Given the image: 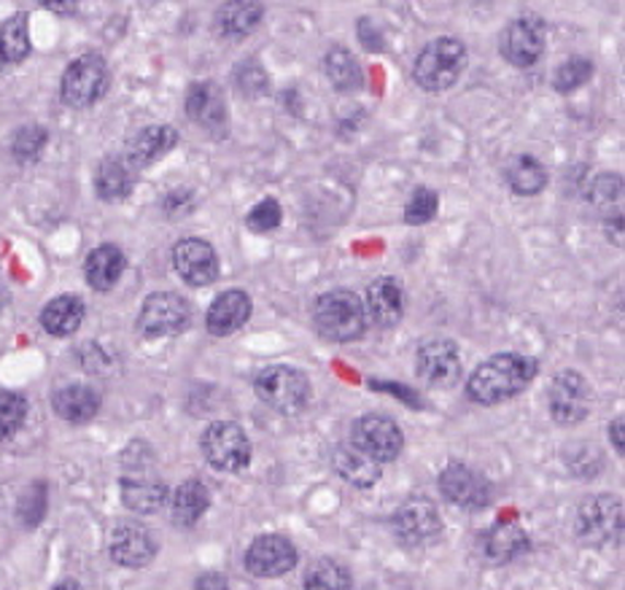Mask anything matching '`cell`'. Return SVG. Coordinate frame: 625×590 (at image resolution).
Wrapping results in <instances>:
<instances>
[{"instance_id":"obj_1","label":"cell","mask_w":625,"mask_h":590,"mask_svg":"<svg viewBox=\"0 0 625 590\" xmlns=\"http://www.w3.org/2000/svg\"><path fill=\"white\" fill-rule=\"evenodd\" d=\"M540 373L536 358L523 354H499L480 364L467 380V393L477 404H502L518 397Z\"/></svg>"},{"instance_id":"obj_2","label":"cell","mask_w":625,"mask_h":590,"mask_svg":"<svg viewBox=\"0 0 625 590\" xmlns=\"http://www.w3.org/2000/svg\"><path fill=\"white\" fill-rule=\"evenodd\" d=\"M312 323L318 334L332 343H353L364 334L367 316H364V303L356 292L349 288H332L321 294L312 305Z\"/></svg>"},{"instance_id":"obj_3","label":"cell","mask_w":625,"mask_h":590,"mask_svg":"<svg viewBox=\"0 0 625 590\" xmlns=\"http://www.w3.org/2000/svg\"><path fill=\"white\" fill-rule=\"evenodd\" d=\"M467 60V46L459 38H434L415 57L413 76L426 92H445L461 79Z\"/></svg>"},{"instance_id":"obj_4","label":"cell","mask_w":625,"mask_h":590,"mask_svg":"<svg viewBox=\"0 0 625 590\" xmlns=\"http://www.w3.org/2000/svg\"><path fill=\"white\" fill-rule=\"evenodd\" d=\"M253 391L268 408L283 415L303 413L310 402V380L303 369L288 367V364H270L253 380Z\"/></svg>"},{"instance_id":"obj_5","label":"cell","mask_w":625,"mask_h":590,"mask_svg":"<svg viewBox=\"0 0 625 590\" xmlns=\"http://www.w3.org/2000/svg\"><path fill=\"white\" fill-rule=\"evenodd\" d=\"M575 526L582 545H612L623 534V502L612 494L590 496L577 510Z\"/></svg>"},{"instance_id":"obj_6","label":"cell","mask_w":625,"mask_h":590,"mask_svg":"<svg viewBox=\"0 0 625 590\" xmlns=\"http://www.w3.org/2000/svg\"><path fill=\"white\" fill-rule=\"evenodd\" d=\"M108 66L101 55H81L62 73V101L71 108H90L106 95Z\"/></svg>"},{"instance_id":"obj_7","label":"cell","mask_w":625,"mask_h":590,"mask_svg":"<svg viewBox=\"0 0 625 590\" xmlns=\"http://www.w3.org/2000/svg\"><path fill=\"white\" fill-rule=\"evenodd\" d=\"M202 453L219 472H240L251 461V442L233 421H216L202 434Z\"/></svg>"},{"instance_id":"obj_8","label":"cell","mask_w":625,"mask_h":590,"mask_svg":"<svg viewBox=\"0 0 625 590\" xmlns=\"http://www.w3.org/2000/svg\"><path fill=\"white\" fill-rule=\"evenodd\" d=\"M590 404H593V391L580 373L564 369V373L555 375L547 393V408L555 424L577 426L588 418Z\"/></svg>"},{"instance_id":"obj_9","label":"cell","mask_w":625,"mask_h":590,"mask_svg":"<svg viewBox=\"0 0 625 590\" xmlns=\"http://www.w3.org/2000/svg\"><path fill=\"white\" fill-rule=\"evenodd\" d=\"M351 448L364 453L367 459L386 464L393 461L404 448V434L397 421L386 415H364L351 429Z\"/></svg>"},{"instance_id":"obj_10","label":"cell","mask_w":625,"mask_h":590,"mask_svg":"<svg viewBox=\"0 0 625 590\" xmlns=\"http://www.w3.org/2000/svg\"><path fill=\"white\" fill-rule=\"evenodd\" d=\"M192 321V308L181 294L173 292H156L146 297L141 316H138V327L146 338H173L181 334Z\"/></svg>"},{"instance_id":"obj_11","label":"cell","mask_w":625,"mask_h":590,"mask_svg":"<svg viewBox=\"0 0 625 590\" xmlns=\"http://www.w3.org/2000/svg\"><path fill=\"white\" fill-rule=\"evenodd\" d=\"M547 27L540 16L523 14L502 33V57L515 68H531L545 55Z\"/></svg>"},{"instance_id":"obj_12","label":"cell","mask_w":625,"mask_h":590,"mask_svg":"<svg viewBox=\"0 0 625 590\" xmlns=\"http://www.w3.org/2000/svg\"><path fill=\"white\" fill-rule=\"evenodd\" d=\"M125 477H121V499L138 515H152L162 510L167 502V485L156 477L152 461L143 464L141 459H125Z\"/></svg>"},{"instance_id":"obj_13","label":"cell","mask_w":625,"mask_h":590,"mask_svg":"<svg viewBox=\"0 0 625 590\" xmlns=\"http://www.w3.org/2000/svg\"><path fill=\"white\" fill-rule=\"evenodd\" d=\"M415 369H418V375L429 386L450 389V386L459 384L461 369H464L461 367L459 345L445 338L426 340L418 349V356H415Z\"/></svg>"},{"instance_id":"obj_14","label":"cell","mask_w":625,"mask_h":590,"mask_svg":"<svg viewBox=\"0 0 625 590\" xmlns=\"http://www.w3.org/2000/svg\"><path fill=\"white\" fill-rule=\"evenodd\" d=\"M393 534L404 542V545H426L434 536L443 531V520H439L437 507L426 496H413L404 502L391 518Z\"/></svg>"},{"instance_id":"obj_15","label":"cell","mask_w":625,"mask_h":590,"mask_svg":"<svg viewBox=\"0 0 625 590\" xmlns=\"http://www.w3.org/2000/svg\"><path fill=\"white\" fill-rule=\"evenodd\" d=\"M439 491L450 505L464 507V510H483L494 496L488 480L467 464H450L439 474Z\"/></svg>"},{"instance_id":"obj_16","label":"cell","mask_w":625,"mask_h":590,"mask_svg":"<svg viewBox=\"0 0 625 590\" xmlns=\"http://www.w3.org/2000/svg\"><path fill=\"white\" fill-rule=\"evenodd\" d=\"M297 566V547L281 534H264L246 551V569L253 577H283Z\"/></svg>"},{"instance_id":"obj_17","label":"cell","mask_w":625,"mask_h":590,"mask_svg":"<svg viewBox=\"0 0 625 590\" xmlns=\"http://www.w3.org/2000/svg\"><path fill=\"white\" fill-rule=\"evenodd\" d=\"M173 264L176 273L189 286H211L219 278V257L213 246L202 237H187L173 248Z\"/></svg>"},{"instance_id":"obj_18","label":"cell","mask_w":625,"mask_h":590,"mask_svg":"<svg viewBox=\"0 0 625 590\" xmlns=\"http://www.w3.org/2000/svg\"><path fill=\"white\" fill-rule=\"evenodd\" d=\"M187 114L202 130L224 135L229 130V114L224 92L213 81H194L187 92Z\"/></svg>"},{"instance_id":"obj_19","label":"cell","mask_w":625,"mask_h":590,"mask_svg":"<svg viewBox=\"0 0 625 590\" xmlns=\"http://www.w3.org/2000/svg\"><path fill=\"white\" fill-rule=\"evenodd\" d=\"M156 555V540L141 523H119L111 534V558L127 569H141Z\"/></svg>"},{"instance_id":"obj_20","label":"cell","mask_w":625,"mask_h":590,"mask_svg":"<svg viewBox=\"0 0 625 590\" xmlns=\"http://www.w3.org/2000/svg\"><path fill=\"white\" fill-rule=\"evenodd\" d=\"M404 314V292L402 283L397 278L384 275L378 281L369 283L367 288V305H364V316L380 329H391L402 321Z\"/></svg>"},{"instance_id":"obj_21","label":"cell","mask_w":625,"mask_h":590,"mask_svg":"<svg viewBox=\"0 0 625 590\" xmlns=\"http://www.w3.org/2000/svg\"><path fill=\"white\" fill-rule=\"evenodd\" d=\"M178 143V132L167 125H152L138 130L135 135L127 141L125 149V162L132 170H141V167L154 165L156 160L165 157L173 146Z\"/></svg>"},{"instance_id":"obj_22","label":"cell","mask_w":625,"mask_h":590,"mask_svg":"<svg viewBox=\"0 0 625 590\" xmlns=\"http://www.w3.org/2000/svg\"><path fill=\"white\" fill-rule=\"evenodd\" d=\"M248 318H251V297L246 292H240V288H229V292L219 294L211 303L205 327L216 338H227V334L237 332Z\"/></svg>"},{"instance_id":"obj_23","label":"cell","mask_w":625,"mask_h":590,"mask_svg":"<svg viewBox=\"0 0 625 590\" xmlns=\"http://www.w3.org/2000/svg\"><path fill=\"white\" fill-rule=\"evenodd\" d=\"M51 408L68 424H86L101 410V397L90 386H66V389L55 391L51 397Z\"/></svg>"},{"instance_id":"obj_24","label":"cell","mask_w":625,"mask_h":590,"mask_svg":"<svg viewBox=\"0 0 625 590\" xmlns=\"http://www.w3.org/2000/svg\"><path fill=\"white\" fill-rule=\"evenodd\" d=\"M84 314V299L76 297V294H62V297H55L40 310V327L55 334V338H68L81 327Z\"/></svg>"},{"instance_id":"obj_25","label":"cell","mask_w":625,"mask_h":590,"mask_svg":"<svg viewBox=\"0 0 625 590\" xmlns=\"http://www.w3.org/2000/svg\"><path fill=\"white\" fill-rule=\"evenodd\" d=\"M529 551V534L518 523H496L485 536V558L502 566Z\"/></svg>"},{"instance_id":"obj_26","label":"cell","mask_w":625,"mask_h":590,"mask_svg":"<svg viewBox=\"0 0 625 590\" xmlns=\"http://www.w3.org/2000/svg\"><path fill=\"white\" fill-rule=\"evenodd\" d=\"M125 253L117 246H97L95 251L86 257L84 275L86 283L97 292H108V288L117 286V281L125 273Z\"/></svg>"},{"instance_id":"obj_27","label":"cell","mask_w":625,"mask_h":590,"mask_svg":"<svg viewBox=\"0 0 625 590\" xmlns=\"http://www.w3.org/2000/svg\"><path fill=\"white\" fill-rule=\"evenodd\" d=\"M323 71H327L329 84L338 92H356L364 86V68L351 49L345 46H332L323 57Z\"/></svg>"},{"instance_id":"obj_28","label":"cell","mask_w":625,"mask_h":590,"mask_svg":"<svg viewBox=\"0 0 625 590\" xmlns=\"http://www.w3.org/2000/svg\"><path fill=\"white\" fill-rule=\"evenodd\" d=\"M505 181L515 194L534 197L547 187V170L540 160L531 154H518L505 167Z\"/></svg>"},{"instance_id":"obj_29","label":"cell","mask_w":625,"mask_h":590,"mask_svg":"<svg viewBox=\"0 0 625 590\" xmlns=\"http://www.w3.org/2000/svg\"><path fill=\"white\" fill-rule=\"evenodd\" d=\"M262 16H264L262 3L237 0V3H227L219 9L216 31L222 38H246L248 33L262 22Z\"/></svg>"},{"instance_id":"obj_30","label":"cell","mask_w":625,"mask_h":590,"mask_svg":"<svg viewBox=\"0 0 625 590\" xmlns=\"http://www.w3.org/2000/svg\"><path fill=\"white\" fill-rule=\"evenodd\" d=\"M132 189H135V170L127 165L125 157L106 160L101 167H97L95 192L101 200H106V202L125 200Z\"/></svg>"},{"instance_id":"obj_31","label":"cell","mask_w":625,"mask_h":590,"mask_svg":"<svg viewBox=\"0 0 625 590\" xmlns=\"http://www.w3.org/2000/svg\"><path fill=\"white\" fill-rule=\"evenodd\" d=\"M334 472L345 480V483L356 485V488H369L380 480V464L378 461L367 459L364 453L353 450L351 445L345 448L334 450V459H332Z\"/></svg>"},{"instance_id":"obj_32","label":"cell","mask_w":625,"mask_h":590,"mask_svg":"<svg viewBox=\"0 0 625 590\" xmlns=\"http://www.w3.org/2000/svg\"><path fill=\"white\" fill-rule=\"evenodd\" d=\"M31 55V31H27V16L14 14L0 25V68H9L22 62Z\"/></svg>"},{"instance_id":"obj_33","label":"cell","mask_w":625,"mask_h":590,"mask_svg":"<svg viewBox=\"0 0 625 590\" xmlns=\"http://www.w3.org/2000/svg\"><path fill=\"white\" fill-rule=\"evenodd\" d=\"M211 505V494L200 480H187L173 494V518L178 526H194Z\"/></svg>"},{"instance_id":"obj_34","label":"cell","mask_w":625,"mask_h":590,"mask_svg":"<svg viewBox=\"0 0 625 590\" xmlns=\"http://www.w3.org/2000/svg\"><path fill=\"white\" fill-rule=\"evenodd\" d=\"M351 571L334 558H321L305 575V590H349Z\"/></svg>"},{"instance_id":"obj_35","label":"cell","mask_w":625,"mask_h":590,"mask_svg":"<svg viewBox=\"0 0 625 590\" xmlns=\"http://www.w3.org/2000/svg\"><path fill=\"white\" fill-rule=\"evenodd\" d=\"M27 418V399L14 391H0V439L14 437Z\"/></svg>"},{"instance_id":"obj_36","label":"cell","mask_w":625,"mask_h":590,"mask_svg":"<svg viewBox=\"0 0 625 590\" xmlns=\"http://www.w3.org/2000/svg\"><path fill=\"white\" fill-rule=\"evenodd\" d=\"M590 79H593V62L586 60V57H571V60H564L558 66V71L553 76V86L566 95V92L580 90Z\"/></svg>"},{"instance_id":"obj_37","label":"cell","mask_w":625,"mask_h":590,"mask_svg":"<svg viewBox=\"0 0 625 590\" xmlns=\"http://www.w3.org/2000/svg\"><path fill=\"white\" fill-rule=\"evenodd\" d=\"M46 141H49V135H46L44 127H38V125L22 127V130L16 132L14 143H11V152H14V157L20 162H33L40 157Z\"/></svg>"},{"instance_id":"obj_38","label":"cell","mask_w":625,"mask_h":590,"mask_svg":"<svg viewBox=\"0 0 625 590\" xmlns=\"http://www.w3.org/2000/svg\"><path fill=\"white\" fill-rule=\"evenodd\" d=\"M437 208H439V197L434 189H415L413 197H410L408 208H404V222L408 224H426L437 216Z\"/></svg>"},{"instance_id":"obj_39","label":"cell","mask_w":625,"mask_h":590,"mask_svg":"<svg viewBox=\"0 0 625 590\" xmlns=\"http://www.w3.org/2000/svg\"><path fill=\"white\" fill-rule=\"evenodd\" d=\"M281 219H283L281 205H278V200H273V197H268V200L257 202V205L248 211L246 227L251 229V233H259V235L273 233L278 224H281Z\"/></svg>"},{"instance_id":"obj_40","label":"cell","mask_w":625,"mask_h":590,"mask_svg":"<svg viewBox=\"0 0 625 590\" xmlns=\"http://www.w3.org/2000/svg\"><path fill=\"white\" fill-rule=\"evenodd\" d=\"M235 81L246 95H262L268 90V73L262 71L259 62H243L240 68L235 71Z\"/></svg>"},{"instance_id":"obj_41","label":"cell","mask_w":625,"mask_h":590,"mask_svg":"<svg viewBox=\"0 0 625 590\" xmlns=\"http://www.w3.org/2000/svg\"><path fill=\"white\" fill-rule=\"evenodd\" d=\"M46 510V488L40 483L33 485V488L25 491L20 502V518L25 520L27 526H36L40 518H44Z\"/></svg>"},{"instance_id":"obj_42","label":"cell","mask_w":625,"mask_h":590,"mask_svg":"<svg viewBox=\"0 0 625 590\" xmlns=\"http://www.w3.org/2000/svg\"><path fill=\"white\" fill-rule=\"evenodd\" d=\"M621 192H623L621 178L612 176V173H601V176L593 181V189H590V200L615 202L621 200Z\"/></svg>"},{"instance_id":"obj_43","label":"cell","mask_w":625,"mask_h":590,"mask_svg":"<svg viewBox=\"0 0 625 590\" xmlns=\"http://www.w3.org/2000/svg\"><path fill=\"white\" fill-rule=\"evenodd\" d=\"M358 38H362V44L367 46L369 51H384L386 49L384 33H380V27L375 25L373 20L358 22Z\"/></svg>"},{"instance_id":"obj_44","label":"cell","mask_w":625,"mask_h":590,"mask_svg":"<svg viewBox=\"0 0 625 590\" xmlns=\"http://www.w3.org/2000/svg\"><path fill=\"white\" fill-rule=\"evenodd\" d=\"M197 590H229V582L216 571H211V575H202L197 580Z\"/></svg>"},{"instance_id":"obj_45","label":"cell","mask_w":625,"mask_h":590,"mask_svg":"<svg viewBox=\"0 0 625 590\" xmlns=\"http://www.w3.org/2000/svg\"><path fill=\"white\" fill-rule=\"evenodd\" d=\"M610 437H612V442H615L617 453H623V450H625V445H623V418L612 421V426H610Z\"/></svg>"},{"instance_id":"obj_46","label":"cell","mask_w":625,"mask_h":590,"mask_svg":"<svg viewBox=\"0 0 625 590\" xmlns=\"http://www.w3.org/2000/svg\"><path fill=\"white\" fill-rule=\"evenodd\" d=\"M51 11H60V14H71V11H76V5H62V3H46Z\"/></svg>"},{"instance_id":"obj_47","label":"cell","mask_w":625,"mask_h":590,"mask_svg":"<svg viewBox=\"0 0 625 590\" xmlns=\"http://www.w3.org/2000/svg\"><path fill=\"white\" fill-rule=\"evenodd\" d=\"M55 590H81L79 582H73V580H66V582H60Z\"/></svg>"}]
</instances>
